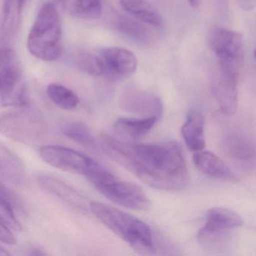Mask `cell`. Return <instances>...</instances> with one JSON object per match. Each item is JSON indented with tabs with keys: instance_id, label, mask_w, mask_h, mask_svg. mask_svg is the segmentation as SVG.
Returning a JSON list of instances; mask_svg holds the SVG:
<instances>
[{
	"instance_id": "obj_23",
	"label": "cell",
	"mask_w": 256,
	"mask_h": 256,
	"mask_svg": "<svg viewBox=\"0 0 256 256\" xmlns=\"http://www.w3.org/2000/svg\"><path fill=\"white\" fill-rule=\"evenodd\" d=\"M68 10L74 17L84 20H94L101 16V0H68Z\"/></svg>"
},
{
	"instance_id": "obj_7",
	"label": "cell",
	"mask_w": 256,
	"mask_h": 256,
	"mask_svg": "<svg viewBox=\"0 0 256 256\" xmlns=\"http://www.w3.org/2000/svg\"><path fill=\"white\" fill-rule=\"evenodd\" d=\"M238 72L236 68L218 62L212 74V94L222 113L226 116H232L238 110Z\"/></svg>"
},
{
	"instance_id": "obj_10",
	"label": "cell",
	"mask_w": 256,
	"mask_h": 256,
	"mask_svg": "<svg viewBox=\"0 0 256 256\" xmlns=\"http://www.w3.org/2000/svg\"><path fill=\"white\" fill-rule=\"evenodd\" d=\"M119 104L122 110L136 114L160 118L163 112L161 98L152 92L136 86H128L122 90Z\"/></svg>"
},
{
	"instance_id": "obj_8",
	"label": "cell",
	"mask_w": 256,
	"mask_h": 256,
	"mask_svg": "<svg viewBox=\"0 0 256 256\" xmlns=\"http://www.w3.org/2000/svg\"><path fill=\"white\" fill-rule=\"evenodd\" d=\"M40 154L42 158L52 167L84 176L98 164L90 157L76 150L56 145L42 146Z\"/></svg>"
},
{
	"instance_id": "obj_13",
	"label": "cell",
	"mask_w": 256,
	"mask_h": 256,
	"mask_svg": "<svg viewBox=\"0 0 256 256\" xmlns=\"http://www.w3.org/2000/svg\"><path fill=\"white\" fill-rule=\"evenodd\" d=\"M26 0H4L0 14V48L11 47L22 20Z\"/></svg>"
},
{
	"instance_id": "obj_17",
	"label": "cell",
	"mask_w": 256,
	"mask_h": 256,
	"mask_svg": "<svg viewBox=\"0 0 256 256\" xmlns=\"http://www.w3.org/2000/svg\"><path fill=\"white\" fill-rule=\"evenodd\" d=\"M205 118L199 110L192 109L181 128V134L191 150L197 152L205 148Z\"/></svg>"
},
{
	"instance_id": "obj_15",
	"label": "cell",
	"mask_w": 256,
	"mask_h": 256,
	"mask_svg": "<svg viewBox=\"0 0 256 256\" xmlns=\"http://www.w3.org/2000/svg\"><path fill=\"white\" fill-rule=\"evenodd\" d=\"M158 120L156 116H145L142 119L120 118L114 124V132L116 138L130 143L148 134Z\"/></svg>"
},
{
	"instance_id": "obj_31",
	"label": "cell",
	"mask_w": 256,
	"mask_h": 256,
	"mask_svg": "<svg viewBox=\"0 0 256 256\" xmlns=\"http://www.w3.org/2000/svg\"><path fill=\"white\" fill-rule=\"evenodd\" d=\"M10 254H11L4 247L0 246V256H8Z\"/></svg>"
},
{
	"instance_id": "obj_12",
	"label": "cell",
	"mask_w": 256,
	"mask_h": 256,
	"mask_svg": "<svg viewBox=\"0 0 256 256\" xmlns=\"http://www.w3.org/2000/svg\"><path fill=\"white\" fill-rule=\"evenodd\" d=\"M101 60L104 72H108L112 77H128L137 70V58L132 52L124 48L103 49L101 52Z\"/></svg>"
},
{
	"instance_id": "obj_27",
	"label": "cell",
	"mask_w": 256,
	"mask_h": 256,
	"mask_svg": "<svg viewBox=\"0 0 256 256\" xmlns=\"http://www.w3.org/2000/svg\"><path fill=\"white\" fill-rule=\"evenodd\" d=\"M0 241L8 245H14L17 242L14 235L12 233V230L7 227L1 220H0Z\"/></svg>"
},
{
	"instance_id": "obj_2",
	"label": "cell",
	"mask_w": 256,
	"mask_h": 256,
	"mask_svg": "<svg viewBox=\"0 0 256 256\" xmlns=\"http://www.w3.org/2000/svg\"><path fill=\"white\" fill-rule=\"evenodd\" d=\"M90 209L96 217L134 252L152 254L155 250L152 230L137 217L106 204L91 202Z\"/></svg>"
},
{
	"instance_id": "obj_26",
	"label": "cell",
	"mask_w": 256,
	"mask_h": 256,
	"mask_svg": "<svg viewBox=\"0 0 256 256\" xmlns=\"http://www.w3.org/2000/svg\"><path fill=\"white\" fill-rule=\"evenodd\" d=\"M0 206H11L14 210L23 212V204L17 194L8 190L0 180Z\"/></svg>"
},
{
	"instance_id": "obj_30",
	"label": "cell",
	"mask_w": 256,
	"mask_h": 256,
	"mask_svg": "<svg viewBox=\"0 0 256 256\" xmlns=\"http://www.w3.org/2000/svg\"><path fill=\"white\" fill-rule=\"evenodd\" d=\"M188 4L194 8H198L202 4V0H188Z\"/></svg>"
},
{
	"instance_id": "obj_22",
	"label": "cell",
	"mask_w": 256,
	"mask_h": 256,
	"mask_svg": "<svg viewBox=\"0 0 256 256\" xmlns=\"http://www.w3.org/2000/svg\"><path fill=\"white\" fill-rule=\"evenodd\" d=\"M47 94L56 106L64 110H73L78 106L79 98L76 92L64 85L50 84L48 86Z\"/></svg>"
},
{
	"instance_id": "obj_21",
	"label": "cell",
	"mask_w": 256,
	"mask_h": 256,
	"mask_svg": "<svg viewBox=\"0 0 256 256\" xmlns=\"http://www.w3.org/2000/svg\"><path fill=\"white\" fill-rule=\"evenodd\" d=\"M64 133L67 138L88 149L96 150L98 148V142L84 124L76 121L68 122L64 126Z\"/></svg>"
},
{
	"instance_id": "obj_24",
	"label": "cell",
	"mask_w": 256,
	"mask_h": 256,
	"mask_svg": "<svg viewBox=\"0 0 256 256\" xmlns=\"http://www.w3.org/2000/svg\"><path fill=\"white\" fill-rule=\"evenodd\" d=\"M116 26L118 30L134 41L146 43L150 38L149 30L137 20L121 16L116 19Z\"/></svg>"
},
{
	"instance_id": "obj_9",
	"label": "cell",
	"mask_w": 256,
	"mask_h": 256,
	"mask_svg": "<svg viewBox=\"0 0 256 256\" xmlns=\"http://www.w3.org/2000/svg\"><path fill=\"white\" fill-rule=\"evenodd\" d=\"M210 46L218 62L239 70L244 58L242 38L239 32L220 26L211 28L208 35Z\"/></svg>"
},
{
	"instance_id": "obj_14",
	"label": "cell",
	"mask_w": 256,
	"mask_h": 256,
	"mask_svg": "<svg viewBox=\"0 0 256 256\" xmlns=\"http://www.w3.org/2000/svg\"><path fill=\"white\" fill-rule=\"evenodd\" d=\"M37 182L42 188L56 196L65 203L80 211L88 210V200L77 190L60 180L48 175L37 178Z\"/></svg>"
},
{
	"instance_id": "obj_3",
	"label": "cell",
	"mask_w": 256,
	"mask_h": 256,
	"mask_svg": "<svg viewBox=\"0 0 256 256\" xmlns=\"http://www.w3.org/2000/svg\"><path fill=\"white\" fill-rule=\"evenodd\" d=\"M62 26L56 5L47 2L41 7L28 36L30 53L40 60H56L62 53Z\"/></svg>"
},
{
	"instance_id": "obj_29",
	"label": "cell",
	"mask_w": 256,
	"mask_h": 256,
	"mask_svg": "<svg viewBox=\"0 0 256 256\" xmlns=\"http://www.w3.org/2000/svg\"><path fill=\"white\" fill-rule=\"evenodd\" d=\"M29 254L31 256H44V254H47V253L44 252V250L42 248L35 247V248H31Z\"/></svg>"
},
{
	"instance_id": "obj_18",
	"label": "cell",
	"mask_w": 256,
	"mask_h": 256,
	"mask_svg": "<svg viewBox=\"0 0 256 256\" xmlns=\"http://www.w3.org/2000/svg\"><path fill=\"white\" fill-rule=\"evenodd\" d=\"M25 178V167L17 154L0 143V178L14 185H20Z\"/></svg>"
},
{
	"instance_id": "obj_11",
	"label": "cell",
	"mask_w": 256,
	"mask_h": 256,
	"mask_svg": "<svg viewBox=\"0 0 256 256\" xmlns=\"http://www.w3.org/2000/svg\"><path fill=\"white\" fill-rule=\"evenodd\" d=\"M244 221L240 216L228 208H212L208 210L204 224L199 230L197 238L200 242L218 236L224 232L238 228Z\"/></svg>"
},
{
	"instance_id": "obj_6",
	"label": "cell",
	"mask_w": 256,
	"mask_h": 256,
	"mask_svg": "<svg viewBox=\"0 0 256 256\" xmlns=\"http://www.w3.org/2000/svg\"><path fill=\"white\" fill-rule=\"evenodd\" d=\"M0 101L4 106H29L18 58L12 47L0 48Z\"/></svg>"
},
{
	"instance_id": "obj_28",
	"label": "cell",
	"mask_w": 256,
	"mask_h": 256,
	"mask_svg": "<svg viewBox=\"0 0 256 256\" xmlns=\"http://www.w3.org/2000/svg\"><path fill=\"white\" fill-rule=\"evenodd\" d=\"M240 8L244 11L251 12L256 8V0H236Z\"/></svg>"
},
{
	"instance_id": "obj_25",
	"label": "cell",
	"mask_w": 256,
	"mask_h": 256,
	"mask_svg": "<svg viewBox=\"0 0 256 256\" xmlns=\"http://www.w3.org/2000/svg\"><path fill=\"white\" fill-rule=\"evenodd\" d=\"M73 61L79 70L90 76L97 77L104 72V65L101 58L88 52H78L74 54Z\"/></svg>"
},
{
	"instance_id": "obj_20",
	"label": "cell",
	"mask_w": 256,
	"mask_h": 256,
	"mask_svg": "<svg viewBox=\"0 0 256 256\" xmlns=\"http://www.w3.org/2000/svg\"><path fill=\"white\" fill-rule=\"evenodd\" d=\"M222 146L226 156L232 160L248 162L254 158V145L242 136H228L223 140Z\"/></svg>"
},
{
	"instance_id": "obj_1",
	"label": "cell",
	"mask_w": 256,
	"mask_h": 256,
	"mask_svg": "<svg viewBox=\"0 0 256 256\" xmlns=\"http://www.w3.org/2000/svg\"><path fill=\"white\" fill-rule=\"evenodd\" d=\"M98 143L109 158L152 188L180 191L190 184L185 158L175 142L131 144L102 134Z\"/></svg>"
},
{
	"instance_id": "obj_32",
	"label": "cell",
	"mask_w": 256,
	"mask_h": 256,
	"mask_svg": "<svg viewBox=\"0 0 256 256\" xmlns=\"http://www.w3.org/2000/svg\"><path fill=\"white\" fill-rule=\"evenodd\" d=\"M62 0H49L48 2H52V4H54V5H56V4H59V2H60Z\"/></svg>"
},
{
	"instance_id": "obj_19",
	"label": "cell",
	"mask_w": 256,
	"mask_h": 256,
	"mask_svg": "<svg viewBox=\"0 0 256 256\" xmlns=\"http://www.w3.org/2000/svg\"><path fill=\"white\" fill-rule=\"evenodd\" d=\"M126 12L138 20L154 26L162 24L158 12L146 0H120Z\"/></svg>"
},
{
	"instance_id": "obj_16",
	"label": "cell",
	"mask_w": 256,
	"mask_h": 256,
	"mask_svg": "<svg viewBox=\"0 0 256 256\" xmlns=\"http://www.w3.org/2000/svg\"><path fill=\"white\" fill-rule=\"evenodd\" d=\"M192 161L198 170L206 176L222 180H236L230 168L220 157L210 151H197L193 155Z\"/></svg>"
},
{
	"instance_id": "obj_4",
	"label": "cell",
	"mask_w": 256,
	"mask_h": 256,
	"mask_svg": "<svg viewBox=\"0 0 256 256\" xmlns=\"http://www.w3.org/2000/svg\"><path fill=\"white\" fill-rule=\"evenodd\" d=\"M85 178L104 197L120 206L134 210L150 208V200L140 186L119 179L100 163Z\"/></svg>"
},
{
	"instance_id": "obj_5",
	"label": "cell",
	"mask_w": 256,
	"mask_h": 256,
	"mask_svg": "<svg viewBox=\"0 0 256 256\" xmlns=\"http://www.w3.org/2000/svg\"><path fill=\"white\" fill-rule=\"evenodd\" d=\"M41 114L29 106L16 107L0 114V133L20 143H36L46 132Z\"/></svg>"
}]
</instances>
